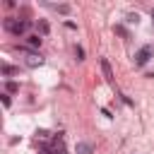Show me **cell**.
<instances>
[{
  "mask_svg": "<svg viewBox=\"0 0 154 154\" xmlns=\"http://www.w3.org/2000/svg\"><path fill=\"white\" fill-rule=\"evenodd\" d=\"M2 26H5L10 34H14V36H22V34H26V31H29L31 22H29V19H14V17H5Z\"/></svg>",
  "mask_w": 154,
  "mask_h": 154,
  "instance_id": "6da1fadb",
  "label": "cell"
},
{
  "mask_svg": "<svg viewBox=\"0 0 154 154\" xmlns=\"http://www.w3.org/2000/svg\"><path fill=\"white\" fill-rule=\"evenodd\" d=\"M152 53H154V51H152V46H142V48L135 53V65H137V67L147 65V63H149V58H152Z\"/></svg>",
  "mask_w": 154,
  "mask_h": 154,
  "instance_id": "7a4b0ae2",
  "label": "cell"
},
{
  "mask_svg": "<svg viewBox=\"0 0 154 154\" xmlns=\"http://www.w3.org/2000/svg\"><path fill=\"white\" fill-rule=\"evenodd\" d=\"M24 53H26V67H38L41 63H43V58L38 55V53H34V51H29V48H22Z\"/></svg>",
  "mask_w": 154,
  "mask_h": 154,
  "instance_id": "3957f363",
  "label": "cell"
},
{
  "mask_svg": "<svg viewBox=\"0 0 154 154\" xmlns=\"http://www.w3.org/2000/svg\"><path fill=\"white\" fill-rule=\"evenodd\" d=\"M99 63H101V72H103V77H106V82H113V70H111V63H108L106 58H101Z\"/></svg>",
  "mask_w": 154,
  "mask_h": 154,
  "instance_id": "277c9868",
  "label": "cell"
},
{
  "mask_svg": "<svg viewBox=\"0 0 154 154\" xmlns=\"http://www.w3.org/2000/svg\"><path fill=\"white\" fill-rule=\"evenodd\" d=\"M26 46L38 48V46H41V36H38V34H29V36H26Z\"/></svg>",
  "mask_w": 154,
  "mask_h": 154,
  "instance_id": "5b68a950",
  "label": "cell"
},
{
  "mask_svg": "<svg viewBox=\"0 0 154 154\" xmlns=\"http://www.w3.org/2000/svg\"><path fill=\"white\" fill-rule=\"evenodd\" d=\"M91 152H94V147L89 142H77V154H91Z\"/></svg>",
  "mask_w": 154,
  "mask_h": 154,
  "instance_id": "8992f818",
  "label": "cell"
},
{
  "mask_svg": "<svg viewBox=\"0 0 154 154\" xmlns=\"http://www.w3.org/2000/svg\"><path fill=\"white\" fill-rule=\"evenodd\" d=\"M36 26H38V31H41V36H46V34L51 31V26H48V22H46V19H38V24H36Z\"/></svg>",
  "mask_w": 154,
  "mask_h": 154,
  "instance_id": "52a82bcc",
  "label": "cell"
},
{
  "mask_svg": "<svg viewBox=\"0 0 154 154\" xmlns=\"http://www.w3.org/2000/svg\"><path fill=\"white\" fill-rule=\"evenodd\" d=\"M14 72H17V67H12V65H7V63L2 65V75H5V77H10V75H14Z\"/></svg>",
  "mask_w": 154,
  "mask_h": 154,
  "instance_id": "ba28073f",
  "label": "cell"
},
{
  "mask_svg": "<svg viewBox=\"0 0 154 154\" xmlns=\"http://www.w3.org/2000/svg\"><path fill=\"white\" fill-rule=\"evenodd\" d=\"M5 89H7V94H14V91L19 89V84H17V82H7V84H5Z\"/></svg>",
  "mask_w": 154,
  "mask_h": 154,
  "instance_id": "9c48e42d",
  "label": "cell"
},
{
  "mask_svg": "<svg viewBox=\"0 0 154 154\" xmlns=\"http://www.w3.org/2000/svg\"><path fill=\"white\" fill-rule=\"evenodd\" d=\"M125 22H128V24H137V22H140V14H137V12H135V14H132V12H130V14H128V19H125Z\"/></svg>",
  "mask_w": 154,
  "mask_h": 154,
  "instance_id": "30bf717a",
  "label": "cell"
},
{
  "mask_svg": "<svg viewBox=\"0 0 154 154\" xmlns=\"http://www.w3.org/2000/svg\"><path fill=\"white\" fill-rule=\"evenodd\" d=\"M113 31H116V34H120L123 38H128V31H125V26H120V24H116V26H113Z\"/></svg>",
  "mask_w": 154,
  "mask_h": 154,
  "instance_id": "8fae6325",
  "label": "cell"
},
{
  "mask_svg": "<svg viewBox=\"0 0 154 154\" xmlns=\"http://www.w3.org/2000/svg\"><path fill=\"white\" fill-rule=\"evenodd\" d=\"M75 55H77V60H84V48L82 46H75Z\"/></svg>",
  "mask_w": 154,
  "mask_h": 154,
  "instance_id": "7c38bea8",
  "label": "cell"
},
{
  "mask_svg": "<svg viewBox=\"0 0 154 154\" xmlns=\"http://www.w3.org/2000/svg\"><path fill=\"white\" fill-rule=\"evenodd\" d=\"M55 10H58L60 14H67V12H70V5H55Z\"/></svg>",
  "mask_w": 154,
  "mask_h": 154,
  "instance_id": "4fadbf2b",
  "label": "cell"
},
{
  "mask_svg": "<svg viewBox=\"0 0 154 154\" xmlns=\"http://www.w3.org/2000/svg\"><path fill=\"white\" fill-rule=\"evenodd\" d=\"M0 96H2V103H5V106H10V103H12V101H10V94H7V91H5V94H0Z\"/></svg>",
  "mask_w": 154,
  "mask_h": 154,
  "instance_id": "5bb4252c",
  "label": "cell"
},
{
  "mask_svg": "<svg viewBox=\"0 0 154 154\" xmlns=\"http://www.w3.org/2000/svg\"><path fill=\"white\" fill-rule=\"evenodd\" d=\"M36 135H38V137H43V140H46V137H48V130H36Z\"/></svg>",
  "mask_w": 154,
  "mask_h": 154,
  "instance_id": "9a60e30c",
  "label": "cell"
},
{
  "mask_svg": "<svg viewBox=\"0 0 154 154\" xmlns=\"http://www.w3.org/2000/svg\"><path fill=\"white\" fill-rule=\"evenodd\" d=\"M38 154H51V152H48V149H41V152H38Z\"/></svg>",
  "mask_w": 154,
  "mask_h": 154,
  "instance_id": "2e32d148",
  "label": "cell"
},
{
  "mask_svg": "<svg viewBox=\"0 0 154 154\" xmlns=\"http://www.w3.org/2000/svg\"><path fill=\"white\" fill-rule=\"evenodd\" d=\"M152 17H154V10H152Z\"/></svg>",
  "mask_w": 154,
  "mask_h": 154,
  "instance_id": "e0dca14e",
  "label": "cell"
}]
</instances>
